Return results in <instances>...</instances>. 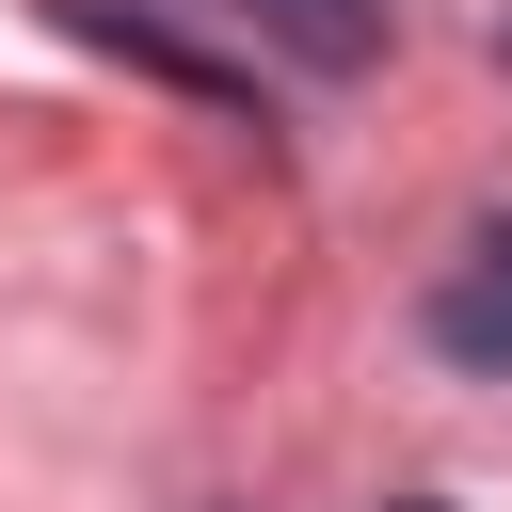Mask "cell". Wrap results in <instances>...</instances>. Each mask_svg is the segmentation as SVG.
I'll return each mask as SVG.
<instances>
[{
  "label": "cell",
  "mask_w": 512,
  "mask_h": 512,
  "mask_svg": "<svg viewBox=\"0 0 512 512\" xmlns=\"http://www.w3.org/2000/svg\"><path fill=\"white\" fill-rule=\"evenodd\" d=\"M432 352L480 368V384H512V224H480V240L432 272Z\"/></svg>",
  "instance_id": "obj_1"
},
{
  "label": "cell",
  "mask_w": 512,
  "mask_h": 512,
  "mask_svg": "<svg viewBox=\"0 0 512 512\" xmlns=\"http://www.w3.org/2000/svg\"><path fill=\"white\" fill-rule=\"evenodd\" d=\"M240 16H272V32H288L320 80H352V64L384 48V0H240Z\"/></svg>",
  "instance_id": "obj_2"
},
{
  "label": "cell",
  "mask_w": 512,
  "mask_h": 512,
  "mask_svg": "<svg viewBox=\"0 0 512 512\" xmlns=\"http://www.w3.org/2000/svg\"><path fill=\"white\" fill-rule=\"evenodd\" d=\"M384 512H448V496H384Z\"/></svg>",
  "instance_id": "obj_3"
}]
</instances>
